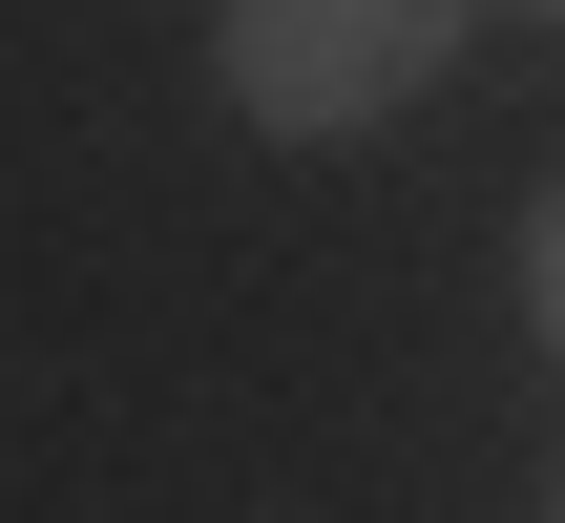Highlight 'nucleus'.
<instances>
[{
    "label": "nucleus",
    "instance_id": "f257e3e1",
    "mask_svg": "<svg viewBox=\"0 0 565 523\" xmlns=\"http://www.w3.org/2000/svg\"><path fill=\"white\" fill-rule=\"evenodd\" d=\"M461 42H482V0H231V21H210V84H231V126H273V147H356V126H398Z\"/></svg>",
    "mask_w": 565,
    "mask_h": 523
},
{
    "label": "nucleus",
    "instance_id": "f03ea898",
    "mask_svg": "<svg viewBox=\"0 0 565 523\" xmlns=\"http://www.w3.org/2000/svg\"><path fill=\"white\" fill-rule=\"evenodd\" d=\"M524 314H545V356H565V189L524 210Z\"/></svg>",
    "mask_w": 565,
    "mask_h": 523
},
{
    "label": "nucleus",
    "instance_id": "7ed1b4c3",
    "mask_svg": "<svg viewBox=\"0 0 565 523\" xmlns=\"http://www.w3.org/2000/svg\"><path fill=\"white\" fill-rule=\"evenodd\" d=\"M545 21H565V0H545Z\"/></svg>",
    "mask_w": 565,
    "mask_h": 523
}]
</instances>
